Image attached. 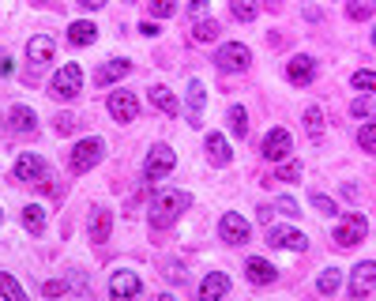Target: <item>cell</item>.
Listing matches in <instances>:
<instances>
[{
	"label": "cell",
	"mask_w": 376,
	"mask_h": 301,
	"mask_svg": "<svg viewBox=\"0 0 376 301\" xmlns=\"http://www.w3.org/2000/svg\"><path fill=\"white\" fill-rule=\"evenodd\" d=\"M188 207H192V196L181 192V189H166V192H158L155 200H151V226L155 230H166L173 226Z\"/></svg>",
	"instance_id": "obj_1"
},
{
	"label": "cell",
	"mask_w": 376,
	"mask_h": 301,
	"mask_svg": "<svg viewBox=\"0 0 376 301\" xmlns=\"http://www.w3.org/2000/svg\"><path fill=\"white\" fill-rule=\"evenodd\" d=\"M102 151H105V143L98 136H87V139H79L72 154H68V169L72 174H87V169H94L102 162Z\"/></svg>",
	"instance_id": "obj_2"
},
{
	"label": "cell",
	"mask_w": 376,
	"mask_h": 301,
	"mask_svg": "<svg viewBox=\"0 0 376 301\" xmlns=\"http://www.w3.org/2000/svg\"><path fill=\"white\" fill-rule=\"evenodd\" d=\"M365 233H369V218L361 215V211H350V215H343L339 218V226H335V245H343V248H354L365 241Z\"/></svg>",
	"instance_id": "obj_3"
},
{
	"label": "cell",
	"mask_w": 376,
	"mask_h": 301,
	"mask_svg": "<svg viewBox=\"0 0 376 301\" xmlns=\"http://www.w3.org/2000/svg\"><path fill=\"white\" fill-rule=\"evenodd\" d=\"M79 90H83V72H79V64L57 68V75H53V83H49V95L64 102V98H75Z\"/></svg>",
	"instance_id": "obj_4"
},
{
	"label": "cell",
	"mask_w": 376,
	"mask_h": 301,
	"mask_svg": "<svg viewBox=\"0 0 376 301\" xmlns=\"http://www.w3.org/2000/svg\"><path fill=\"white\" fill-rule=\"evenodd\" d=\"M249 60H252V53H249L245 42H226V46H219V53H214L219 72H245Z\"/></svg>",
	"instance_id": "obj_5"
},
{
	"label": "cell",
	"mask_w": 376,
	"mask_h": 301,
	"mask_svg": "<svg viewBox=\"0 0 376 301\" xmlns=\"http://www.w3.org/2000/svg\"><path fill=\"white\" fill-rule=\"evenodd\" d=\"M173 166H177V154H173L166 143H158V147H151V154H147L143 174H147V181H162V177L173 174Z\"/></svg>",
	"instance_id": "obj_6"
},
{
	"label": "cell",
	"mask_w": 376,
	"mask_h": 301,
	"mask_svg": "<svg viewBox=\"0 0 376 301\" xmlns=\"http://www.w3.org/2000/svg\"><path fill=\"white\" fill-rule=\"evenodd\" d=\"M16 181H23V185H38V181H49V166L42 154L26 151L16 159Z\"/></svg>",
	"instance_id": "obj_7"
},
{
	"label": "cell",
	"mask_w": 376,
	"mask_h": 301,
	"mask_svg": "<svg viewBox=\"0 0 376 301\" xmlns=\"http://www.w3.org/2000/svg\"><path fill=\"white\" fill-rule=\"evenodd\" d=\"M140 290H143V282H140L136 271H113V279H110V297L113 301H136Z\"/></svg>",
	"instance_id": "obj_8"
},
{
	"label": "cell",
	"mask_w": 376,
	"mask_h": 301,
	"mask_svg": "<svg viewBox=\"0 0 376 301\" xmlns=\"http://www.w3.org/2000/svg\"><path fill=\"white\" fill-rule=\"evenodd\" d=\"M219 233H222L226 245H245L249 241V218L237 215V211H226L219 218Z\"/></svg>",
	"instance_id": "obj_9"
},
{
	"label": "cell",
	"mask_w": 376,
	"mask_h": 301,
	"mask_svg": "<svg viewBox=\"0 0 376 301\" xmlns=\"http://www.w3.org/2000/svg\"><path fill=\"white\" fill-rule=\"evenodd\" d=\"M267 245L290 248V253H305V248H308V238H305L301 230H293V226H271V230H267Z\"/></svg>",
	"instance_id": "obj_10"
},
{
	"label": "cell",
	"mask_w": 376,
	"mask_h": 301,
	"mask_svg": "<svg viewBox=\"0 0 376 301\" xmlns=\"http://www.w3.org/2000/svg\"><path fill=\"white\" fill-rule=\"evenodd\" d=\"M290 147H293V139L286 128H271L263 139V159L267 162H282V159H290Z\"/></svg>",
	"instance_id": "obj_11"
},
{
	"label": "cell",
	"mask_w": 376,
	"mask_h": 301,
	"mask_svg": "<svg viewBox=\"0 0 376 301\" xmlns=\"http://www.w3.org/2000/svg\"><path fill=\"white\" fill-rule=\"evenodd\" d=\"M110 113L117 117L120 125L136 121V117H140V102H136V95H132V90H113V95H110Z\"/></svg>",
	"instance_id": "obj_12"
},
{
	"label": "cell",
	"mask_w": 376,
	"mask_h": 301,
	"mask_svg": "<svg viewBox=\"0 0 376 301\" xmlns=\"http://www.w3.org/2000/svg\"><path fill=\"white\" fill-rule=\"evenodd\" d=\"M376 290V264L372 260H361V264L354 268V275H350V294L354 297H369Z\"/></svg>",
	"instance_id": "obj_13"
},
{
	"label": "cell",
	"mask_w": 376,
	"mask_h": 301,
	"mask_svg": "<svg viewBox=\"0 0 376 301\" xmlns=\"http://www.w3.org/2000/svg\"><path fill=\"white\" fill-rule=\"evenodd\" d=\"M286 80L293 83V87H308V83H313L316 80V60L313 57H293L290 64H286Z\"/></svg>",
	"instance_id": "obj_14"
},
{
	"label": "cell",
	"mask_w": 376,
	"mask_h": 301,
	"mask_svg": "<svg viewBox=\"0 0 376 301\" xmlns=\"http://www.w3.org/2000/svg\"><path fill=\"white\" fill-rule=\"evenodd\" d=\"M226 294H230V275L226 271H211L199 286V301H222Z\"/></svg>",
	"instance_id": "obj_15"
},
{
	"label": "cell",
	"mask_w": 376,
	"mask_h": 301,
	"mask_svg": "<svg viewBox=\"0 0 376 301\" xmlns=\"http://www.w3.org/2000/svg\"><path fill=\"white\" fill-rule=\"evenodd\" d=\"M204 102H207L204 83L192 80V83H188V125H192V128L204 125Z\"/></svg>",
	"instance_id": "obj_16"
},
{
	"label": "cell",
	"mask_w": 376,
	"mask_h": 301,
	"mask_svg": "<svg viewBox=\"0 0 376 301\" xmlns=\"http://www.w3.org/2000/svg\"><path fill=\"white\" fill-rule=\"evenodd\" d=\"M132 72V60H120V57H113V60H105L98 72H94V83L98 87H110V83H117L120 75H128Z\"/></svg>",
	"instance_id": "obj_17"
},
{
	"label": "cell",
	"mask_w": 376,
	"mask_h": 301,
	"mask_svg": "<svg viewBox=\"0 0 376 301\" xmlns=\"http://www.w3.org/2000/svg\"><path fill=\"white\" fill-rule=\"evenodd\" d=\"M87 230H90V241H110V230H113V215L105 211V207H94L90 211V222H87Z\"/></svg>",
	"instance_id": "obj_18"
},
{
	"label": "cell",
	"mask_w": 376,
	"mask_h": 301,
	"mask_svg": "<svg viewBox=\"0 0 376 301\" xmlns=\"http://www.w3.org/2000/svg\"><path fill=\"white\" fill-rule=\"evenodd\" d=\"M147 98H151V106H155L158 113H166V117H177V113H181L177 98H173V90H169V87H162V83L147 90Z\"/></svg>",
	"instance_id": "obj_19"
},
{
	"label": "cell",
	"mask_w": 376,
	"mask_h": 301,
	"mask_svg": "<svg viewBox=\"0 0 376 301\" xmlns=\"http://www.w3.org/2000/svg\"><path fill=\"white\" fill-rule=\"evenodd\" d=\"M207 159L214 166H230L234 162V151H230V143H226V136H219V132L207 136Z\"/></svg>",
	"instance_id": "obj_20"
},
{
	"label": "cell",
	"mask_w": 376,
	"mask_h": 301,
	"mask_svg": "<svg viewBox=\"0 0 376 301\" xmlns=\"http://www.w3.org/2000/svg\"><path fill=\"white\" fill-rule=\"evenodd\" d=\"M8 121H11V128H16L19 136H26V132H34V128H38V117H34L31 106H11L8 110Z\"/></svg>",
	"instance_id": "obj_21"
},
{
	"label": "cell",
	"mask_w": 376,
	"mask_h": 301,
	"mask_svg": "<svg viewBox=\"0 0 376 301\" xmlns=\"http://www.w3.org/2000/svg\"><path fill=\"white\" fill-rule=\"evenodd\" d=\"M245 271H249V279L252 282H256V286H267V282H275V268L271 264H267V260L263 256H249V264H245Z\"/></svg>",
	"instance_id": "obj_22"
},
{
	"label": "cell",
	"mask_w": 376,
	"mask_h": 301,
	"mask_svg": "<svg viewBox=\"0 0 376 301\" xmlns=\"http://www.w3.org/2000/svg\"><path fill=\"white\" fill-rule=\"evenodd\" d=\"M26 57L34 60V68H42V64L53 57V38H31V42H26Z\"/></svg>",
	"instance_id": "obj_23"
},
{
	"label": "cell",
	"mask_w": 376,
	"mask_h": 301,
	"mask_svg": "<svg viewBox=\"0 0 376 301\" xmlns=\"http://www.w3.org/2000/svg\"><path fill=\"white\" fill-rule=\"evenodd\" d=\"M68 42H72V46H90V42H98V27H94V23H87V19H79V23H72V27H68Z\"/></svg>",
	"instance_id": "obj_24"
},
{
	"label": "cell",
	"mask_w": 376,
	"mask_h": 301,
	"mask_svg": "<svg viewBox=\"0 0 376 301\" xmlns=\"http://www.w3.org/2000/svg\"><path fill=\"white\" fill-rule=\"evenodd\" d=\"M305 132H308V139H324V110L320 106L305 110Z\"/></svg>",
	"instance_id": "obj_25"
},
{
	"label": "cell",
	"mask_w": 376,
	"mask_h": 301,
	"mask_svg": "<svg viewBox=\"0 0 376 301\" xmlns=\"http://www.w3.org/2000/svg\"><path fill=\"white\" fill-rule=\"evenodd\" d=\"M23 226L31 230V233H42V230H46V211H42L38 204H26V207H23Z\"/></svg>",
	"instance_id": "obj_26"
},
{
	"label": "cell",
	"mask_w": 376,
	"mask_h": 301,
	"mask_svg": "<svg viewBox=\"0 0 376 301\" xmlns=\"http://www.w3.org/2000/svg\"><path fill=\"white\" fill-rule=\"evenodd\" d=\"M0 297H4V301H31V297L23 294V286L11 279L8 271H0Z\"/></svg>",
	"instance_id": "obj_27"
},
{
	"label": "cell",
	"mask_w": 376,
	"mask_h": 301,
	"mask_svg": "<svg viewBox=\"0 0 376 301\" xmlns=\"http://www.w3.org/2000/svg\"><path fill=\"white\" fill-rule=\"evenodd\" d=\"M372 11H376V0H346V16L354 23H365Z\"/></svg>",
	"instance_id": "obj_28"
},
{
	"label": "cell",
	"mask_w": 376,
	"mask_h": 301,
	"mask_svg": "<svg viewBox=\"0 0 376 301\" xmlns=\"http://www.w3.org/2000/svg\"><path fill=\"white\" fill-rule=\"evenodd\" d=\"M219 34H222V23H219V19H199V23H196V31H192L196 42H214Z\"/></svg>",
	"instance_id": "obj_29"
},
{
	"label": "cell",
	"mask_w": 376,
	"mask_h": 301,
	"mask_svg": "<svg viewBox=\"0 0 376 301\" xmlns=\"http://www.w3.org/2000/svg\"><path fill=\"white\" fill-rule=\"evenodd\" d=\"M230 128L237 139H249V110L245 106H234L230 110Z\"/></svg>",
	"instance_id": "obj_30"
},
{
	"label": "cell",
	"mask_w": 376,
	"mask_h": 301,
	"mask_svg": "<svg viewBox=\"0 0 376 301\" xmlns=\"http://www.w3.org/2000/svg\"><path fill=\"white\" fill-rule=\"evenodd\" d=\"M230 8H234V16L241 23H252V19H256V11H260L256 0H230Z\"/></svg>",
	"instance_id": "obj_31"
},
{
	"label": "cell",
	"mask_w": 376,
	"mask_h": 301,
	"mask_svg": "<svg viewBox=\"0 0 376 301\" xmlns=\"http://www.w3.org/2000/svg\"><path fill=\"white\" fill-rule=\"evenodd\" d=\"M357 147L361 151H376V117H372V121L369 125H361V132H357Z\"/></svg>",
	"instance_id": "obj_32"
},
{
	"label": "cell",
	"mask_w": 376,
	"mask_h": 301,
	"mask_svg": "<svg viewBox=\"0 0 376 301\" xmlns=\"http://www.w3.org/2000/svg\"><path fill=\"white\" fill-rule=\"evenodd\" d=\"M308 204H313L320 215H339V204H335L331 196H324V192H313V196H308Z\"/></svg>",
	"instance_id": "obj_33"
},
{
	"label": "cell",
	"mask_w": 376,
	"mask_h": 301,
	"mask_svg": "<svg viewBox=\"0 0 376 301\" xmlns=\"http://www.w3.org/2000/svg\"><path fill=\"white\" fill-rule=\"evenodd\" d=\"M357 90H365V95H372L376 90V72H369V68H361V72H354V80H350Z\"/></svg>",
	"instance_id": "obj_34"
},
{
	"label": "cell",
	"mask_w": 376,
	"mask_h": 301,
	"mask_svg": "<svg viewBox=\"0 0 376 301\" xmlns=\"http://www.w3.org/2000/svg\"><path fill=\"white\" fill-rule=\"evenodd\" d=\"M320 294H335V290H339V268H328L324 275H320Z\"/></svg>",
	"instance_id": "obj_35"
},
{
	"label": "cell",
	"mask_w": 376,
	"mask_h": 301,
	"mask_svg": "<svg viewBox=\"0 0 376 301\" xmlns=\"http://www.w3.org/2000/svg\"><path fill=\"white\" fill-rule=\"evenodd\" d=\"M298 177H301V162H282L271 181H298Z\"/></svg>",
	"instance_id": "obj_36"
},
{
	"label": "cell",
	"mask_w": 376,
	"mask_h": 301,
	"mask_svg": "<svg viewBox=\"0 0 376 301\" xmlns=\"http://www.w3.org/2000/svg\"><path fill=\"white\" fill-rule=\"evenodd\" d=\"M151 11H155L158 19H166V16L177 11V0H151Z\"/></svg>",
	"instance_id": "obj_37"
},
{
	"label": "cell",
	"mask_w": 376,
	"mask_h": 301,
	"mask_svg": "<svg viewBox=\"0 0 376 301\" xmlns=\"http://www.w3.org/2000/svg\"><path fill=\"white\" fill-rule=\"evenodd\" d=\"M75 125H79V121H75L72 113H61V117H57V132H61V136H68V132H72Z\"/></svg>",
	"instance_id": "obj_38"
},
{
	"label": "cell",
	"mask_w": 376,
	"mask_h": 301,
	"mask_svg": "<svg viewBox=\"0 0 376 301\" xmlns=\"http://www.w3.org/2000/svg\"><path fill=\"white\" fill-rule=\"evenodd\" d=\"M64 290H68V282H57V279H53V282H46V286H42V294H46V297H61Z\"/></svg>",
	"instance_id": "obj_39"
},
{
	"label": "cell",
	"mask_w": 376,
	"mask_h": 301,
	"mask_svg": "<svg viewBox=\"0 0 376 301\" xmlns=\"http://www.w3.org/2000/svg\"><path fill=\"white\" fill-rule=\"evenodd\" d=\"M16 72V64H11V53L8 49H0V75H11Z\"/></svg>",
	"instance_id": "obj_40"
},
{
	"label": "cell",
	"mask_w": 376,
	"mask_h": 301,
	"mask_svg": "<svg viewBox=\"0 0 376 301\" xmlns=\"http://www.w3.org/2000/svg\"><path fill=\"white\" fill-rule=\"evenodd\" d=\"M369 110H372V102H369V98H357L354 106H350V113H357V117H365Z\"/></svg>",
	"instance_id": "obj_41"
},
{
	"label": "cell",
	"mask_w": 376,
	"mask_h": 301,
	"mask_svg": "<svg viewBox=\"0 0 376 301\" xmlns=\"http://www.w3.org/2000/svg\"><path fill=\"white\" fill-rule=\"evenodd\" d=\"M207 4H211V0H188V11H192V16H204Z\"/></svg>",
	"instance_id": "obj_42"
},
{
	"label": "cell",
	"mask_w": 376,
	"mask_h": 301,
	"mask_svg": "<svg viewBox=\"0 0 376 301\" xmlns=\"http://www.w3.org/2000/svg\"><path fill=\"white\" fill-rule=\"evenodd\" d=\"M140 34H147V38H155V34H158V23H155V19H147V23H140Z\"/></svg>",
	"instance_id": "obj_43"
},
{
	"label": "cell",
	"mask_w": 376,
	"mask_h": 301,
	"mask_svg": "<svg viewBox=\"0 0 376 301\" xmlns=\"http://www.w3.org/2000/svg\"><path fill=\"white\" fill-rule=\"evenodd\" d=\"M278 207H282V211H286V215H298V204H293L290 196H282V200H278Z\"/></svg>",
	"instance_id": "obj_44"
},
{
	"label": "cell",
	"mask_w": 376,
	"mask_h": 301,
	"mask_svg": "<svg viewBox=\"0 0 376 301\" xmlns=\"http://www.w3.org/2000/svg\"><path fill=\"white\" fill-rule=\"evenodd\" d=\"M75 4H79V8H87V11H98L105 0H75Z\"/></svg>",
	"instance_id": "obj_45"
},
{
	"label": "cell",
	"mask_w": 376,
	"mask_h": 301,
	"mask_svg": "<svg viewBox=\"0 0 376 301\" xmlns=\"http://www.w3.org/2000/svg\"><path fill=\"white\" fill-rule=\"evenodd\" d=\"M267 4H271V8H278V4H282V0H267Z\"/></svg>",
	"instance_id": "obj_46"
},
{
	"label": "cell",
	"mask_w": 376,
	"mask_h": 301,
	"mask_svg": "<svg viewBox=\"0 0 376 301\" xmlns=\"http://www.w3.org/2000/svg\"><path fill=\"white\" fill-rule=\"evenodd\" d=\"M158 301H173V297H169V294H162V297H158Z\"/></svg>",
	"instance_id": "obj_47"
},
{
	"label": "cell",
	"mask_w": 376,
	"mask_h": 301,
	"mask_svg": "<svg viewBox=\"0 0 376 301\" xmlns=\"http://www.w3.org/2000/svg\"><path fill=\"white\" fill-rule=\"evenodd\" d=\"M125 4H136V0H125Z\"/></svg>",
	"instance_id": "obj_48"
},
{
	"label": "cell",
	"mask_w": 376,
	"mask_h": 301,
	"mask_svg": "<svg viewBox=\"0 0 376 301\" xmlns=\"http://www.w3.org/2000/svg\"><path fill=\"white\" fill-rule=\"evenodd\" d=\"M372 42H376V31H372Z\"/></svg>",
	"instance_id": "obj_49"
},
{
	"label": "cell",
	"mask_w": 376,
	"mask_h": 301,
	"mask_svg": "<svg viewBox=\"0 0 376 301\" xmlns=\"http://www.w3.org/2000/svg\"><path fill=\"white\" fill-rule=\"evenodd\" d=\"M0 218H4V211H0Z\"/></svg>",
	"instance_id": "obj_50"
}]
</instances>
